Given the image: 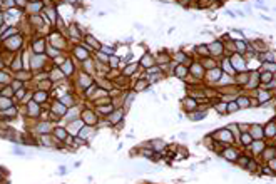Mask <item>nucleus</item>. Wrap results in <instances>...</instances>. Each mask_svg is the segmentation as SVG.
I'll list each match as a JSON object with an SVG mask.
<instances>
[{
  "mask_svg": "<svg viewBox=\"0 0 276 184\" xmlns=\"http://www.w3.org/2000/svg\"><path fill=\"white\" fill-rule=\"evenodd\" d=\"M229 62H234V69H236V70H241V72H244V70H246V62H244V59H243V57L234 55Z\"/></svg>",
  "mask_w": 276,
  "mask_h": 184,
  "instance_id": "nucleus-1",
  "label": "nucleus"
},
{
  "mask_svg": "<svg viewBox=\"0 0 276 184\" xmlns=\"http://www.w3.org/2000/svg\"><path fill=\"white\" fill-rule=\"evenodd\" d=\"M218 139H221V142H231L233 141V136H231V132H229L228 129H221L219 132L216 134Z\"/></svg>",
  "mask_w": 276,
  "mask_h": 184,
  "instance_id": "nucleus-2",
  "label": "nucleus"
},
{
  "mask_svg": "<svg viewBox=\"0 0 276 184\" xmlns=\"http://www.w3.org/2000/svg\"><path fill=\"white\" fill-rule=\"evenodd\" d=\"M208 52L209 54H213V55H219L221 52H223V45H221V42H214L211 45H208Z\"/></svg>",
  "mask_w": 276,
  "mask_h": 184,
  "instance_id": "nucleus-3",
  "label": "nucleus"
},
{
  "mask_svg": "<svg viewBox=\"0 0 276 184\" xmlns=\"http://www.w3.org/2000/svg\"><path fill=\"white\" fill-rule=\"evenodd\" d=\"M249 129H251V134H249V136H251V137H254V139H261V137L264 136V134L261 132V126H258V124L251 126Z\"/></svg>",
  "mask_w": 276,
  "mask_h": 184,
  "instance_id": "nucleus-4",
  "label": "nucleus"
},
{
  "mask_svg": "<svg viewBox=\"0 0 276 184\" xmlns=\"http://www.w3.org/2000/svg\"><path fill=\"white\" fill-rule=\"evenodd\" d=\"M184 107L188 109V111H192V109H196V101L194 99H191V97H188V99H184Z\"/></svg>",
  "mask_w": 276,
  "mask_h": 184,
  "instance_id": "nucleus-5",
  "label": "nucleus"
},
{
  "mask_svg": "<svg viewBox=\"0 0 276 184\" xmlns=\"http://www.w3.org/2000/svg\"><path fill=\"white\" fill-rule=\"evenodd\" d=\"M263 134H264V136H275V120H271V122H269V126H266V127H264V132H263Z\"/></svg>",
  "mask_w": 276,
  "mask_h": 184,
  "instance_id": "nucleus-6",
  "label": "nucleus"
},
{
  "mask_svg": "<svg viewBox=\"0 0 276 184\" xmlns=\"http://www.w3.org/2000/svg\"><path fill=\"white\" fill-rule=\"evenodd\" d=\"M236 104H238V109H244V107L249 105V99H248V97H239Z\"/></svg>",
  "mask_w": 276,
  "mask_h": 184,
  "instance_id": "nucleus-7",
  "label": "nucleus"
},
{
  "mask_svg": "<svg viewBox=\"0 0 276 184\" xmlns=\"http://www.w3.org/2000/svg\"><path fill=\"white\" fill-rule=\"evenodd\" d=\"M275 156H276L275 146H271V147H269V151H268V149L264 151V159H266V161H268V159H275Z\"/></svg>",
  "mask_w": 276,
  "mask_h": 184,
  "instance_id": "nucleus-8",
  "label": "nucleus"
},
{
  "mask_svg": "<svg viewBox=\"0 0 276 184\" xmlns=\"http://www.w3.org/2000/svg\"><path fill=\"white\" fill-rule=\"evenodd\" d=\"M219 79H221V70L219 69H213V70L209 72V80H214V82H216V80H219Z\"/></svg>",
  "mask_w": 276,
  "mask_h": 184,
  "instance_id": "nucleus-9",
  "label": "nucleus"
},
{
  "mask_svg": "<svg viewBox=\"0 0 276 184\" xmlns=\"http://www.w3.org/2000/svg\"><path fill=\"white\" fill-rule=\"evenodd\" d=\"M122 119V111H117V112H114L112 116L109 117V120L112 122V124H116V122H119V120Z\"/></svg>",
  "mask_w": 276,
  "mask_h": 184,
  "instance_id": "nucleus-10",
  "label": "nucleus"
},
{
  "mask_svg": "<svg viewBox=\"0 0 276 184\" xmlns=\"http://www.w3.org/2000/svg\"><path fill=\"white\" fill-rule=\"evenodd\" d=\"M34 50H35V54H42L44 52V40H37L34 44Z\"/></svg>",
  "mask_w": 276,
  "mask_h": 184,
  "instance_id": "nucleus-11",
  "label": "nucleus"
},
{
  "mask_svg": "<svg viewBox=\"0 0 276 184\" xmlns=\"http://www.w3.org/2000/svg\"><path fill=\"white\" fill-rule=\"evenodd\" d=\"M192 72H194V75H196L197 79H199V77H203V65H201V64L192 65Z\"/></svg>",
  "mask_w": 276,
  "mask_h": 184,
  "instance_id": "nucleus-12",
  "label": "nucleus"
},
{
  "mask_svg": "<svg viewBox=\"0 0 276 184\" xmlns=\"http://www.w3.org/2000/svg\"><path fill=\"white\" fill-rule=\"evenodd\" d=\"M152 64H154L152 55H144V57H142V65H144V67H151Z\"/></svg>",
  "mask_w": 276,
  "mask_h": 184,
  "instance_id": "nucleus-13",
  "label": "nucleus"
},
{
  "mask_svg": "<svg viewBox=\"0 0 276 184\" xmlns=\"http://www.w3.org/2000/svg\"><path fill=\"white\" fill-rule=\"evenodd\" d=\"M260 77H261L260 82H271V80H273V74H271V72H264V74H261Z\"/></svg>",
  "mask_w": 276,
  "mask_h": 184,
  "instance_id": "nucleus-14",
  "label": "nucleus"
},
{
  "mask_svg": "<svg viewBox=\"0 0 276 184\" xmlns=\"http://www.w3.org/2000/svg\"><path fill=\"white\" fill-rule=\"evenodd\" d=\"M236 50L239 54H244L246 52V44L244 42H241V40H236Z\"/></svg>",
  "mask_w": 276,
  "mask_h": 184,
  "instance_id": "nucleus-15",
  "label": "nucleus"
},
{
  "mask_svg": "<svg viewBox=\"0 0 276 184\" xmlns=\"http://www.w3.org/2000/svg\"><path fill=\"white\" fill-rule=\"evenodd\" d=\"M186 72H188V67H184V65H179L177 69H176V74L181 77V79H184V75H186Z\"/></svg>",
  "mask_w": 276,
  "mask_h": 184,
  "instance_id": "nucleus-16",
  "label": "nucleus"
},
{
  "mask_svg": "<svg viewBox=\"0 0 276 184\" xmlns=\"http://www.w3.org/2000/svg\"><path fill=\"white\" fill-rule=\"evenodd\" d=\"M162 147H164V142H162V141H159V139L152 141V149H154V151H159V149H162Z\"/></svg>",
  "mask_w": 276,
  "mask_h": 184,
  "instance_id": "nucleus-17",
  "label": "nucleus"
},
{
  "mask_svg": "<svg viewBox=\"0 0 276 184\" xmlns=\"http://www.w3.org/2000/svg\"><path fill=\"white\" fill-rule=\"evenodd\" d=\"M251 141H253V137L249 136V134H243V136H241V142H243L244 146H249L251 144Z\"/></svg>",
  "mask_w": 276,
  "mask_h": 184,
  "instance_id": "nucleus-18",
  "label": "nucleus"
},
{
  "mask_svg": "<svg viewBox=\"0 0 276 184\" xmlns=\"http://www.w3.org/2000/svg\"><path fill=\"white\" fill-rule=\"evenodd\" d=\"M62 70H64V74H71V72H72V65H71V62H69V60L62 64Z\"/></svg>",
  "mask_w": 276,
  "mask_h": 184,
  "instance_id": "nucleus-19",
  "label": "nucleus"
},
{
  "mask_svg": "<svg viewBox=\"0 0 276 184\" xmlns=\"http://www.w3.org/2000/svg\"><path fill=\"white\" fill-rule=\"evenodd\" d=\"M204 117H206V112H197V114H192V116H191L192 120H203Z\"/></svg>",
  "mask_w": 276,
  "mask_h": 184,
  "instance_id": "nucleus-20",
  "label": "nucleus"
},
{
  "mask_svg": "<svg viewBox=\"0 0 276 184\" xmlns=\"http://www.w3.org/2000/svg\"><path fill=\"white\" fill-rule=\"evenodd\" d=\"M10 107V101L8 99H0V109H7Z\"/></svg>",
  "mask_w": 276,
  "mask_h": 184,
  "instance_id": "nucleus-21",
  "label": "nucleus"
},
{
  "mask_svg": "<svg viewBox=\"0 0 276 184\" xmlns=\"http://www.w3.org/2000/svg\"><path fill=\"white\" fill-rule=\"evenodd\" d=\"M238 162H239V164H241V166H248V162H249V159H248V157H246V156H241V157H239V159H238Z\"/></svg>",
  "mask_w": 276,
  "mask_h": 184,
  "instance_id": "nucleus-22",
  "label": "nucleus"
},
{
  "mask_svg": "<svg viewBox=\"0 0 276 184\" xmlns=\"http://www.w3.org/2000/svg\"><path fill=\"white\" fill-rule=\"evenodd\" d=\"M260 102H261V104H263V101H268V99H269V94H268V92H260Z\"/></svg>",
  "mask_w": 276,
  "mask_h": 184,
  "instance_id": "nucleus-23",
  "label": "nucleus"
},
{
  "mask_svg": "<svg viewBox=\"0 0 276 184\" xmlns=\"http://www.w3.org/2000/svg\"><path fill=\"white\" fill-rule=\"evenodd\" d=\"M263 147H264V144H263V142H260V141H258V142H256V146H253V151H261V149H263Z\"/></svg>",
  "mask_w": 276,
  "mask_h": 184,
  "instance_id": "nucleus-24",
  "label": "nucleus"
},
{
  "mask_svg": "<svg viewBox=\"0 0 276 184\" xmlns=\"http://www.w3.org/2000/svg\"><path fill=\"white\" fill-rule=\"evenodd\" d=\"M136 69H137V65H136V64L129 65V67H127V69H126V74H132V72H134V70H136Z\"/></svg>",
  "mask_w": 276,
  "mask_h": 184,
  "instance_id": "nucleus-25",
  "label": "nucleus"
},
{
  "mask_svg": "<svg viewBox=\"0 0 276 184\" xmlns=\"http://www.w3.org/2000/svg\"><path fill=\"white\" fill-rule=\"evenodd\" d=\"M35 99H37V101H44V99H45V94H44V92H37V94H35Z\"/></svg>",
  "mask_w": 276,
  "mask_h": 184,
  "instance_id": "nucleus-26",
  "label": "nucleus"
},
{
  "mask_svg": "<svg viewBox=\"0 0 276 184\" xmlns=\"http://www.w3.org/2000/svg\"><path fill=\"white\" fill-rule=\"evenodd\" d=\"M8 80V77H7V74H3V72H0V82H3V84H5V82H7Z\"/></svg>",
  "mask_w": 276,
  "mask_h": 184,
  "instance_id": "nucleus-27",
  "label": "nucleus"
},
{
  "mask_svg": "<svg viewBox=\"0 0 276 184\" xmlns=\"http://www.w3.org/2000/svg\"><path fill=\"white\" fill-rule=\"evenodd\" d=\"M55 134H57L59 137H62V139L65 137V132H64V129H57V131H55Z\"/></svg>",
  "mask_w": 276,
  "mask_h": 184,
  "instance_id": "nucleus-28",
  "label": "nucleus"
},
{
  "mask_svg": "<svg viewBox=\"0 0 276 184\" xmlns=\"http://www.w3.org/2000/svg\"><path fill=\"white\" fill-rule=\"evenodd\" d=\"M77 55H79L80 59H86V54L82 52V49H77Z\"/></svg>",
  "mask_w": 276,
  "mask_h": 184,
  "instance_id": "nucleus-29",
  "label": "nucleus"
},
{
  "mask_svg": "<svg viewBox=\"0 0 276 184\" xmlns=\"http://www.w3.org/2000/svg\"><path fill=\"white\" fill-rule=\"evenodd\" d=\"M102 52H105V54H112V47H102Z\"/></svg>",
  "mask_w": 276,
  "mask_h": 184,
  "instance_id": "nucleus-30",
  "label": "nucleus"
},
{
  "mask_svg": "<svg viewBox=\"0 0 276 184\" xmlns=\"http://www.w3.org/2000/svg\"><path fill=\"white\" fill-rule=\"evenodd\" d=\"M89 132H90V129H89V127H86V129H84V131H82V136H87Z\"/></svg>",
  "mask_w": 276,
  "mask_h": 184,
  "instance_id": "nucleus-31",
  "label": "nucleus"
}]
</instances>
